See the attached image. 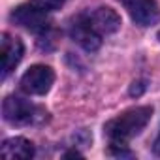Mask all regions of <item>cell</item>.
Here are the masks:
<instances>
[{"mask_svg": "<svg viewBox=\"0 0 160 160\" xmlns=\"http://www.w3.org/2000/svg\"><path fill=\"white\" fill-rule=\"evenodd\" d=\"M45 13L47 12L36 8L34 4H23V6H19L12 12L10 19L15 25L23 27L30 32H43V30H47V25H49Z\"/></svg>", "mask_w": 160, "mask_h": 160, "instance_id": "5b68a950", "label": "cell"}, {"mask_svg": "<svg viewBox=\"0 0 160 160\" xmlns=\"http://www.w3.org/2000/svg\"><path fill=\"white\" fill-rule=\"evenodd\" d=\"M119 2H121V4H122V6H126V4H128V2H130V0H119Z\"/></svg>", "mask_w": 160, "mask_h": 160, "instance_id": "4fadbf2b", "label": "cell"}, {"mask_svg": "<svg viewBox=\"0 0 160 160\" xmlns=\"http://www.w3.org/2000/svg\"><path fill=\"white\" fill-rule=\"evenodd\" d=\"M2 117L6 122L13 126H28V124H40L47 121V111L25 98L8 96L2 104Z\"/></svg>", "mask_w": 160, "mask_h": 160, "instance_id": "7a4b0ae2", "label": "cell"}, {"mask_svg": "<svg viewBox=\"0 0 160 160\" xmlns=\"http://www.w3.org/2000/svg\"><path fill=\"white\" fill-rule=\"evenodd\" d=\"M70 36L73 38V42H77L79 45H81L83 49H87V51H96L100 47V43H102V34H98L92 28L87 13L77 15L72 21V25H70Z\"/></svg>", "mask_w": 160, "mask_h": 160, "instance_id": "277c9868", "label": "cell"}, {"mask_svg": "<svg viewBox=\"0 0 160 160\" xmlns=\"http://www.w3.org/2000/svg\"><path fill=\"white\" fill-rule=\"evenodd\" d=\"M30 4H34L43 12H55L64 4V0H30Z\"/></svg>", "mask_w": 160, "mask_h": 160, "instance_id": "30bf717a", "label": "cell"}, {"mask_svg": "<svg viewBox=\"0 0 160 160\" xmlns=\"http://www.w3.org/2000/svg\"><path fill=\"white\" fill-rule=\"evenodd\" d=\"M143 89H145V85H143L141 81H139V83H134L132 89H130V94H132V96H139V94L143 92Z\"/></svg>", "mask_w": 160, "mask_h": 160, "instance_id": "8fae6325", "label": "cell"}, {"mask_svg": "<svg viewBox=\"0 0 160 160\" xmlns=\"http://www.w3.org/2000/svg\"><path fill=\"white\" fill-rule=\"evenodd\" d=\"M132 17V21L139 27L154 25L160 19V10L154 0H130L124 6Z\"/></svg>", "mask_w": 160, "mask_h": 160, "instance_id": "52a82bcc", "label": "cell"}, {"mask_svg": "<svg viewBox=\"0 0 160 160\" xmlns=\"http://www.w3.org/2000/svg\"><path fill=\"white\" fill-rule=\"evenodd\" d=\"M0 152H2L4 158L8 160H27V158H32L34 156V145L30 139L27 138H21V136H15V138H10L2 143L0 147Z\"/></svg>", "mask_w": 160, "mask_h": 160, "instance_id": "9c48e42d", "label": "cell"}, {"mask_svg": "<svg viewBox=\"0 0 160 160\" xmlns=\"http://www.w3.org/2000/svg\"><path fill=\"white\" fill-rule=\"evenodd\" d=\"M53 81H55V73H53V70L49 66L34 64L23 73L21 87H23L25 92H28L32 96H43V94L49 92Z\"/></svg>", "mask_w": 160, "mask_h": 160, "instance_id": "3957f363", "label": "cell"}, {"mask_svg": "<svg viewBox=\"0 0 160 160\" xmlns=\"http://www.w3.org/2000/svg\"><path fill=\"white\" fill-rule=\"evenodd\" d=\"M87 17H89V21H91L92 28H94L98 34H102V36H104V34H113V32H117L119 27H121V17H119L117 12L111 10V8H98V10H94V12H89Z\"/></svg>", "mask_w": 160, "mask_h": 160, "instance_id": "ba28073f", "label": "cell"}, {"mask_svg": "<svg viewBox=\"0 0 160 160\" xmlns=\"http://www.w3.org/2000/svg\"><path fill=\"white\" fill-rule=\"evenodd\" d=\"M151 117H152V108H149V106L132 108V109L124 111L122 115L106 122L104 132H106L109 143L126 145L132 138L141 134V130L149 124Z\"/></svg>", "mask_w": 160, "mask_h": 160, "instance_id": "6da1fadb", "label": "cell"}, {"mask_svg": "<svg viewBox=\"0 0 160 160\" xmlns=\"http://www.w3.org/2000/svg\"><path fill=\"white\" fill-rule=\"evenodd\" d=\"M154 152L160 154V134H158V138H156V141H154Z\"/></svg>", "mask_w": 160, "mask_h": 160, "instance_id": "7c38bea8", "label": "cell"}, {"mask_svg": "<svg viewBox=\"0 0 160 160\" xmlns=\"http://www.w3.org/2000/svg\"><path fill=\"white\" fill-rule=\"evenodd\" d=\"M23 42L8 32L0 40V55H2V77H8L23 58Z\"/></svg>", "mask_w": 160, "mask_h": 160, "instance_id": "8992f818", "label": "cell"}]
</instances>
